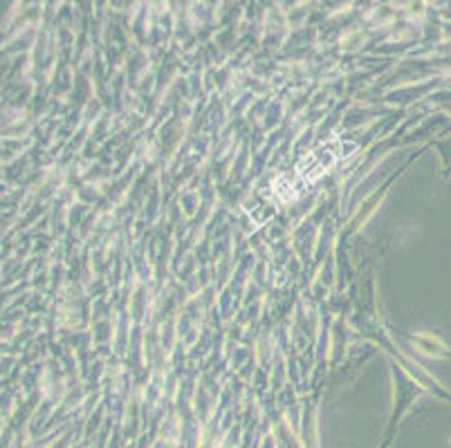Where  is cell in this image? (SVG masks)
I'll use <instances>...</instances> for the list:
<instances>
[{
  "label": "cell",
  "instance_id": "1",
  "mask_svg": "<svg viewBox=\"0 0 451 448\" xmlns=\"http://www.w3.org/2000/svg\"><path fill=\"white\" fill-rule=\"evenodd\" d=\"M355 148L353 144L348 146H341V148H334L332 144L330 146H323V148L314 150V153H310V155L306 157V159L301 161L299 166H296V175L294 177H281V184L285 181V186H272V191L279 195L283 202H287V200H294L296 195H299L301 186H308V184H312V181H317L321 175H326L328 168L330 166H334V161L339 159V157H346L348 153L346 150Z\"/></svg>",
  "mask_w": 451,
  "mask_h": 448
}]
</instances>
